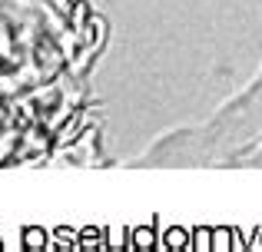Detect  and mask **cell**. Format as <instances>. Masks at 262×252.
<instances>
[{"label": "cell", "mask_w": 262, "mask_h": 252, "mask_svg": "<svg viewBox=\"0 0 262 252\" xmlns=\"http://www.w3.org/2000/svg\"><path fill=\"white\" fill-rule=\"evenodd\" d=\"M24 246L27 249H47V233H43V229H37V226H30L24 233Z\"/></svg>", "instance_id": "1"}, {"label": "cell", "mask_w": 262, "mask_h": 252, "mask_svg": "<svg viewBox=\"0 0 262 252\" xmlns=\"http://www.w3.org/2000/svg\"><path fill=\"white\" fill-rule=\"evenodd\" d=\"M133 246H136V249H149V246H153V233H149L146 226H140V229L133 233Z\"/></svg>", "instance_id": "2"}]
</instances>
